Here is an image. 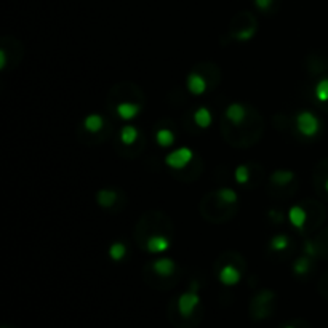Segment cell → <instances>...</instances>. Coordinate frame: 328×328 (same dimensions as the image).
<instances>
[{
  "mask_svg": "<svg viewBox=\"0 0 328 328\" xmlns=\"http://www.w3.org/2000/svg\"><path fill=\"white\" fill-rule=\"evenodd\" d=\"M253 34H255V27H250V29H247V31L238 32L237 39H238V40H248V39L253 37Z\"/></svg>",
  "mask_w": 328,
  "mask_h": 328,
  "instance_id": "cell-23",
  "label": "cell"
},
{
  "mask_svg": "<svg viewBox=\"0 0 328 328\" xmlns=\"http://www.w3.org/2000/svg\"><path fill=\"white\" fill-rule=\"evenodd\" d=\"M220 280L224 285H235V283L240 280V272L237 267L227 264L220 271Z\"/></svg>",
  "mask_w": 328,
  "mask_h": 328,
  "instance_id": "cell-5",
  "label": "cell"
},
{
  "mask_svg": "<svg viewBox=\"0 0 328 328\" xmlns=\"http://www.w3.org/2000/svg\"><path fill=\"white\" fill-rule=\"evenodd\" d=\"M287 328H293V326H287Z\"/></svg>",
  "mask_w": 328,
  "mask_h": 328,
  "instance_id": "cell-27",
  "label": "cell"
},
{
  "mask_svg": "<svg viewBox=\"0 0 328 328\" xmlns=\"http://www.w3.org/2000/svg\"><path fill=\"white\" fill-rule=\"evenodd\" d=\"M194 120L200 128H206V127H210L213 117H212V112L206 107H199L194 114Z\"/></svg>",
  "mask_w": 328,
  "mask_h": 328,
  "instance_id": "cell-11",
  "label": "cell"
},
{
  "mask_svg": "<svg viewBox=\"0 0 328 328\" xmlns=\"http://www.w3.org/2000/svg\"><path fill=\"white\" fill-rule=\"evenodd\" d=\"M309 266H311V261L308 258H301L294 262L293 271L296 272V274H306V272L309 271Z\"/></svg>",
  "mask_w": 328,
  "mask_h": 328,
  "instance_id": "cell-21",
  "label": "cell"
},
{
  "mask_svg": "<svg viewBox=\"0 0 328 328\" xmlns=\"http://www.w3.org/2000/svg\"><path fill=\"white\" fill-rule=\"evenodd\" d=\"M156 141L159 143V146L168 147V146H171L174 143V135L171 133L168 128H162L156 133Z\"/></svg>",
  "mask_w": 328,
  "mask_h": 328,
  "instance_id": "cell-14",
  "label": "cell"
},
{
  "mask_svg": "<svg viewBox=\"0 0 328 328\" xmlns=\"http://www.w3.org/2000/svg\"><path fill=\"white\" fill-rule=\"evenodd\" d=\"M96 197H98V203H100L101 206H111L115 202V199H117L115 192L114 191H109V189L100 191Z\"/></svg>",
  "mask_w": 328,
  "mask_h": 328,
  "instance_id": "cell-15",
  "label": "cell"
},
{
  "mask_svg": "<svg viewBox=\"0 0 328 328\" xmlns=\"http://www.w3.org/2000/svg\"><path fill=\"white\" fill-rule=\"evenodd\" d=\"M136 139H138V130L133 125H125L122 128V131H120V141H122L124 144L130 146V144H133Z\"/></svg>",
  "mask_w": 328,
  "mask_h": 328,
  "instance_id": "cell-13",
  "label": "cell"
},
{
  "mask_svg": "<svg viewBox=\"0 0 328 328\" xmlns=\"http://www.w3.org/2000/svg\"><path fill=\"white\" fill-rule=\"evenodd\" d=\"M325 189H326V192H328V180H326V183H325Z\"/></svg>",
  "mask_w": 328,
  "mask_h": 328,
  "instance_id": "cell-26",
  "label": "cell"
},
{
  "mask_svg": "<svg viewBox=\"0 0 328 328\" xmlns=\"http://www.w3.org/2000/svg\"><path fill=\"white\" fill-rule=\"evenodd\" d=\"M288 218H290V223L298 227V229H303L304 223H306V212L301 208V206H291L290 212H288Z\"/></svg>",
  "mask_w": 328,
  "mask_h": 328,
  "instance_id": "cell-10",
  "label": "cell"
},
{
  "mask_svg": "<svg viewBox=\"0 0 328 328\" xmlns=\"http://www.w3.org/2000/svg\"><path fill=\"white\" fill-rule=\"evenodd\" d=\"M117 114L120 118H124V120H131V118H135L139 111H141V107L138 104H133V103H120L117 106Z\"/></svg>",
  "mask_w": 328,
  "mask_h": 328,
  "instance_id": "cell-7",
  "label": "cell"
},
{
  "mask_svg": "<svg viewBox=\"0 0 328 328\" xmlns=\"http://www.w3.org/2000/svg\"><path fill=\"white\" fill-rule=\"evenodd\" d=\"M296 128H298L300 133L304 135V136H314V135H317V131H319L320 124H319V120H317V117L312 112L303 111L296 117Z\"/></svg>",
  "mask_w": 328,
  "mask_h": 328,
  "instance_id": "cell-1",
  "label": "cell"
},
{
  "mask_svg": "<svg viewBox=\"0 0 328 328\" xmlns=\"http://www.w3.org/2000/svg\"><path fill=\"white\" fill-rule=\"evenodd\" d=\"M5 63H7V59H5V51L4 50H0V68H5Z\"/></svg>",
  "mask_w": 328,
  "mask_h": 328,
  "instance_id": "cell-25",
  "label": "cell"
},
{
  "mask_svg": "<svg viewBox=\"0 0 328 328\" xmlns=\"http://www.w3.org/2000/svg\"><path fill=\"white\" fill-rule=\"evenodd\" d=\"M192 157H194V154L189 147H180L176 151L170 152V154L165 157V163L171 168L180 170V168H184L186 165H188V163L192 160Z\"/></svg>",
  "mask_w": 328,
  "mask_h": 328,
  "instance_id": "cell-3",
  "label": "cell"
},
{
  "mask_svg": "<svg viewBox=\"0 0 328 328\" xmlns=\"http://www.w3.org/2000/svg\"><path fill=\"white\" fill-rule=\"evenodd\" d=\"M168 247H170L168 238L163 235H152L146 244L149 253H163V251L168 250Z\"/></svg>",
  "mask_w": 328,
  "mask_h": 328,
  "instance_id": "cell-4",
  "label": "cell"
},
{
  "mask_svg": "<svg viewBox=\"0 0 328 328\" xmlns=\"http://www.w3.org/2000/svg\"><path fill=\"white\" fill-rule=\"evenodd\" d=\"M218 195H220V199L224 202V203H235L237 202V192L234 189H229V188H223L220 192H218Z\"/></svg>",
  "mask_w": 328,
  "mask_h": 328,
  "instance_id": "cell-19",
  "label": "cell"
},
{
  "mask_svg": "<svg viewBox=\"0 0 328 328\" xmlns=\"http://www.w3.org/2000/svg\"><path fill=\"white\" fill-rule=\"evenodd\" d=\"M315 98L322 103L328 101V79H322L315 86Z\"/></svg>",
  "mask_w": 328,
  "mask_h": 328,
  "instance_id": "cell-17",
  "label": "cell"
},
{
  "mask_svg": "<svg viewBox=\"0 0 328 328\" xmlns=\"http://www.w3.org/2000/svg\"><path fill=\"white\" fill-rule=\"evenodd\" d=\"M152 267H154V271L157 272L159 276L168 277L174 272V267H176V266H174V262L170 258H159L157 261H154Z\"/></svg>",
  "mask_w": 328,
  "mask_h": 328,
  "instance_id": "cell-6",
  "label": "cell"
},
{
  "mask_svg": "<svg viewBox=\"0 0 328 328\" xmlns=\"http://www.w3.org/2000/svg\"><path fill=\"white\" fill-rule=\"evenodd\" d=\"M294 174L291 171H282V170H277L272 173V176H271V181L272 183H276L279 186H283V184H287L293 180Z\"/></svg>",
  "mask_w": 328,
  "mask_h": 328,
  "instance_id": "cell-16",
  "label": "cell"
},
{
  "mask_svg": "<svg viewBox=\"0 0 328 328\" xmlns=\"http://www.w3.org/2000/svg\"><path fill=\"white\" fill-rule=\"evenodd\" d=\"M200 303V298L199 294H197V283H194V288H191L189 291L183 293L180 300H178V309H180V314L183 317H189L192 315V312L195 311V308L199 306Z\"/></svg>",
  "mask_w": 328,
  "mask_h": 328,
  "instance_id": "cell-2",
  "label": "cell"
},
{
  "mask_svg": "<svg viewBox=\"0 0 328 328\" xmlns=\"http://www.w3.org/2000/svg\"><path fill=\"white\" fill-rule=\"evenodd\" d=\"M103 124H104L103 117L98 115V114H90V115H86L85 120H83V127L88 131H92V133L100 131L103 128Z\"/></svg>",
  "mask_w": 328,
  "mask_h": 328,
  "instance_id": "cell-12",
  "label": "cell"
},
{
  "mask_svg": "<svg viewBox=\"0 0 328 328\" xmlns=\"http://www.w3.org/2000/svg\"><path fill=\"white\" fill-rule=\"evenodd\" d=\"M255 5L261 10H267L272 5V0H255Z\"/></svg>",
  "mask_w": 328,
  "mask_h": 328,
  "instance_id": "cell-24",
  "label": "cell"
},
{
  "mask_svg": "<svg viewBox=\"0 0 328 328\" xmlns=\"http://www.w3.org/2000/svg\"><path fill=\"white\" fill-rule=\"evenodd\" d=\"M248 178H250L248 167H245V165L237 167V170H235V180H237V183L244 184V183H247V181H248Z\"/></svg>",
  "mask_w": 328,
  "mask_h": 328,
  "instance_id": "cell-22",
  "label": "cell"
},
{
  "mask_svg": "<svg viewBox=\"0 0 328 328\" xmlns=\"http://www.w3.org/2000/svg\"><path fill=\"white\" fill-rule=\"evenodd\" d=\"M188 88L192 95H202L206 90V82L200 74H189L188 77Z\"/></svg>",
  "mask_w": 328,
  "mask_h": 328,
  "instance_id": "cell-8",
  "label": "cell"
},
{
  "mask_svg": "<svg viewBox=\"0 0 328 328\" xmlns=\"http://www.w3.org/2000/svg\"><path fill=\"white\" fill-rule=\"evenodd\" d=\"M226 115L232 124L238 125V124H242V120L245 118V107L238 103H234L226 109Z\"/></svg>",
  "mask_w": 328,
  "mask_h": 328,
  "instance_id": "cell-9",
  "label": "cell"
},
{
  "mask_svg": "<svg viewBox=\"0 0 328 328\" xmlns=\"http://www.w3.org/2000/svg\"><path fill=\"white\" fill-rule=\"evenodd\" d=\"M271 247L272 250L276 251H282L288 247V237L287 235H276L274 238L271 240Z\"/></svg>",
  "mask_w": 328,
  "mask_h": 328,
  "instance_id": "cell-20",
  "label": "cell"
},
{
  "mask_svg": "<svg viewBox=\"0 0 328 328\" xmlns=\"http://www.w3.org/2000/svg\"><path fill=\"white\" fill-rule=\"evenodd\" d=\"M127 253V250H125V245L124 244H120V242H115L111 245V248H109V256H111L114 261H120Z\"/></svg>",
  "mask_w": 328,
  "mask_h": 328,
  "instance_id": "cell-18",
  "label": "cell"
}]
</instances>
